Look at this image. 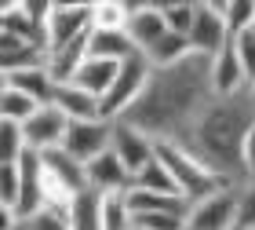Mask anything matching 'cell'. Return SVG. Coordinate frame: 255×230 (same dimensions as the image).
Masks as SVG:
<instances>
[{"mask_svg":"<svg viewBox=\"0 0 255 230\" xmlns=\"http://www.w3.org/2000/svg\"><path fill=\"white\" fill-rule=\"evenodd\" d=\"M215 102L212 88V59L190 55L179 66L149 73L146 91L124 113V124L146 132L153 143H182L193 132V124Z\"/></svg>","mask_w":255,"mask_h":230,"instance_id":"1","label":"cell"},{"mask_svg":"<svg viewBox=\"0 0 255 230\" xmlns=\"http://www.w3.org/2000/svg\"><path fill=\"white\" fill-rule=\"evenodd\" d=\"M252 124H255L252 91H245V95H237V99H215L212 106H208V113L193 124V132L179 146H186L208 172H215L230 187H241V183H245L241 146H245V135H248Z\"/></svg>","mask_w":255,"mask_h":230,"instance_id":"2","label":"cell"},{"mask_svg":"<svg viewBox=\"0 0 255 230\" xmlns=\"http://www.w3.org/2000/svg\"><path fill=\"white\" fill-rule=\"evenodd\" d=\"M157 157L168 165L171 179H175V187H179V198L186 201L190 209L197 201H204V198H212V194L230 187L226 179H219L215 172H208L201 161H197L186 146H179V143H157Z\"/></svg>","mask_w":255,"mask_h":230,"instance_id":"3","label":"cell"},{"mask_svg":"<svg viewBox=\"0 0 255 230\" xmlns=\"http://www.w3.org/2000/svg\"><path fill=\"white\" fill-rule=\"evenodd\" d=\"M230 44H234V37H230V26H226V4L223 0H197V18H193V29H190V51L201 55V59H215Z\"/></svg>","mask_w":255,"mask_h":230,"instance_id":"4","label":"cell"},{"mask_svg":"<svg viewBox=\"0 0 255 230\" xmlns=\"http://www.w3.org/2000/svg\"><path fill=\"white\" fill-rule=\"evenodd\" d=\"M149 73H153V66L146 62V55H135V59L121 62L117 80H113V88L106 91V99H102V117L106 121H121L124 113L138 102V95L146 91Z\"/></svg>","mask_w":255,"mask_h":230,"instance_id":"5","label":"cell"},{"mask_svg":"<svg viewBox=\"0 0 255 230\" xmlns=\"http://www.w3.org/2000/svg\"><path fill=\"white\" fill-rule=\"evenodd\" d=\"M91 29H95V7L91 4H59L55 0V11L48 18V51L91 37Z\"/></svg>","mask_w":255,"mask_h":230,"instance_id":"6","label":"cell"},{"mask_svg":"<svg viewBox=\"0 0 255 230\" xmlns=\"http://www.w3.org/2000/svg\"><path fill=\"white\" fill-rule=\"evenodd\" d=\"M110 146H113V121H73L66 132L62 150L69 157H77L80 165H91Z\"/></svg>","mask_w":255,"mask_h":230,"instance_id":"7","label":"cell"},{"mask_svg":"<svg viewBox=\"0 0 255 230\" xmlns=\"http://www.w3.org/2000/svg\"><path fill=\"white\" fill-rule=\"evenodd\" d=\"M84 172H88V190L99 194V198H124L135 187V176L124 168V161L113 150L99 154L91 165H84Z\"/></svg>","mask_w":255,"mask_h":230,"instance_id":"8","label":"cell"},{"mask_svg":"<svg viewBox=\"0 0 255 230\" xmlns=\"http://www.w3.org/2000/svg\"><path fill=\"white\" fill-rule=\"evenodd\" d=\"M237 227V187H226L197 201L186 216V230H230Z\"/></svg>","mask_w":255,"mask_h":230,"instance_id":"9","label":"cell"},{"mask_svg":"<svg viewBox=\"0 0 255 230\" xmlns=\"http://www.w3.org/2000/svg\"><path fill=\"white\" fill-rule=\"evenodd\" d=\"M22 132H26V143L33 154H48V150H59L66 143V132H69V121L59 106H40L37 117H29L22 124Z\"/></svg>","mask_w":255,"mask_h":230,"instance_id":"10","label":"cell"},{"mask_svg":"<svg viewBox=\"0 0 255 230\" xmlns=\"http://www.w3.org/2000/svg\"><path fill=\"white\" fill-rule=\"evenodd\" d=\"M113 154H117L124 161V168L131 172V176H138L149 161H153L157 154V143L149 139L146 132H138L131 128V124H124V121H113V146H110Z\"/></svg>","mask_w":255,"mask_h":230,"instance_id":"11","label":"cell"},{"mask_svg":"<svg viewBox=\"0 0 255 230\" xmlns=\"http://www.w3.org/2000/svg\"><path fill=\"white\" fill-rule=\"evenodd\" d=\"M131 4V0H128ZM124 33L131 37V44L138 51H149L153 44L168 33V22H164V7L160 4H131V15H128V26Z\"/></svg>","mask_w":255,"mask_h":230,"instance_id":"12","label":"cell"},{"mask_svg":"<svg viewBox=\"0 0 255 230\" xmlns=\"http://www.w3.org/2000/svg\"><path fill=\"white\" fill-rule=\"evenodd\" d=\"M212 88H215V99H237V95H245V91H252L234 44L223 48L212 59Z\"/></svg>","mask_w":255,"mask_h":230,"instance_id":"13","label":"cell"},{"mask_svg":"<svg viewBox=\"0 0 255 230\" xmlns=\"http://www.w3.org/2000/svg\"><path fill=\"white\" fill-rule=\"evenodd\" d=\"M51 106H59L69 124H73V121H106V117H102V99L88 95V91L77 88V84H59Z\"/></svg>","mask_w":255,"mask_h":230,"instance_id":"14","label":"cell"},{"mask_svg":"<svg viewBox=\"0 0 255 230\" xmlns=\"http://www.w3.org/2000/svg\"><path fill=\"white\" fill-rule=\"evenodd\" d=\"M4 88H15V91H22V95L37 99L40 106H51V102H55V91H59V84L51 80V73L44 70V66H29V70L4 73Z\"/></svg>","mask_w":255,"mask_h":230,"instance_id":"15","label":"cell"},{"mask_svg":"<svg viewBox=\"0 0 255 230\" xmlns=\"http://www.w3.org/2000/svg\"><path fill=\"white\" fill-rule=\"evenodd\" d=\"M44 59H48V48H40L33 40H22V37H11V33H0V66H4V73L44 66Z\"/></svg>","mask_w":255,"mask_h":230,"instance_id":"16","label":"cell"},{"mask_svg":"<svg viewBox=\"0 0 255 230\" xmlns=\"http://www.w3.org/2000/svg\"><path fill=\"white\" fill-rule=\"evenodd\" d=\"M88 55L91 59H106V62H128L135 55H142L131 44L124 29H91V40H88Z\"/></svg>","mask_w":255,"mask_h":230,"instance_id":"17","label":"cell"},{"mask_svg":"<svg viewBox=\"0 0 255 230\" xmlns=\"http://www.w3.org/2000/svg\"><path fill=\"white\" fill-rule=\"evenodd\" d=\"M121 73V62H106V59H84V66L77 70L73 77V84L77 88H84L88 95H95V99H106V91L113 88V80H117Z\"/></svg>","mask_w":255,"mask_h":230,"instance_id":"18","label":"cell"},{"mask_svg":"<svg viewBox=\"0 0 255 230\" xmlns=\"http://www.w3.org/2000/svg\"><path fill=\"white\" fill-rule=\"evenodd\" d=\"M190 40L186 37H179V33H164V37H160L153 48L146 51V62L153 66V70H168V66H179L182 59H190Z\"/></svg>","mask_w":255,"mask_h":230,"instance_id":"19","label":"cell"},{"mask_svg":"<svg viewBox=\"0 0 255 230\" xmlns=\"http://www.w3.org/2000/svg\"><path fill=\"white\" fill-rule=\"evenodd\" d=\"M135 190H149V194H171V198H179V187H175V179H171V172L168 165L153 154V161L135 176Z\"/></svg>","mask_w":255,"mask_h":230,"instance_id":"20","label":"cell"},{"mask_svg":"<svg viewBox=\"0 0 255 230\" xmlns=\"http://www.w3.org/2000/svg\"><path fill=\"white\" fill-rule=\"evenodd\" d=\"M37 110H40L37 99L22 95V91H15V88H4V91H0V121L26 124L29 117H37Z\"/></svg>","mask_w":255,"mask_h":230,"instance_id":"21","label":"cell"},{"mask_svg":"<svg viewBox=\"0 0 255 230\" xmlns=\"http://www.w3.org/2000/svg\"><path fill=\"white\" fill-rule=\"evenodd\" d=\"M29 143H26V132L22 124L15 121H0V165H18L26 157Z\"/></svg>","mask_w":255,"mask_h":230,"instance_id":"22","label":"cell"},{"mask_svg":"<svg viewBox=\"0 0 255 230\" xmlns=\"http://www.w3.org/2000/svg\"><path fill=\"white\" fill-rule=\"evenodd\" d=\"M73 230H102V198L99 194H80L73 201Z\"/></svg>","mask_w":255,"mask_h":230,"instance_id":"23","label":"cell"},{"mask_svg":"<svg viewBox=\"0 0 255 230\" xmlns=\"http://www.w3.org/2000/svg\"><path fill=\"white\" fill-rule=\"evenodd\" d=\"M160 7H164L168 29L190 40V29H193V18H197V0H171V4H160Z\"/></svg>","mask_w":255,"mask_h":230,"instance_id":"24","label":"cell"},{"mask_svg":"<svg viewBox=\"0 0 255 230\" xmlns=\"http://www.w3.org/2000/svg\"><path fill=\"white\" fill-rule=\"evenodd\" d=\"M95 29H124L128 15H131V4L124 0H95Z\"/></svg>","mask_w":255,"mask_h":230,"instance_id":"25","label":"cell"},{"mask_svg":"<svg viewBox=\"0 0 255 230\" xmlns=\"http://www.w3.org/2000/svg\"><path fill=\"white\" fill-rule=\"evenodd\" d=\"M73 209V205H69ZM62 209V205H44L37 216H29L26 227L29 230H73V212Z\"/></svg>","mask_w":255,"mask_h":230,"instance_id":"26","label":"cell"},{"mask_svg":"<svg viewBox=\"0 0 255 230\" xmlns=\"http://www.w3.org/2000/svg\"><path fill=\"white\" fill-rule=\"evenodd\" d=\"M226 26H230V37H241L245 29H252L255 26V0H230Z\"/></svg>","mask_w":255,"mask_h":230,"instance_id":"27","label":"cell"},{"mask_svg":"<svg viewBox=\"0 0 255 230\" xmlns=\"http://www.w3.org/2000/svg\"><path fill=\"white\" fill-rule=\"evenodd\" d=\"M18 194H22V168L18 165H0V205L15 212Z\"/></svg>","mask_w":255,"mask_h":230,"instance_id":"28","label":"cell"},{"mask_svg":"<svg viewBox=\"0 0 255 230\" xmlns=\"http://www.w3.org/2000/svg\"><path fill=\"white\" fill-rule=\"evenodd\" d=\"M237 223L245 230H255V179L237 187Z\"/></svg>","mask_w":255,"mask_h":230,"instance_id":"29","label":"cell"},{"mask_svg":"<svg viewBox=\"0 0 255 230\" xmlns=\"http://www.w3.org/2000/svg\"><path fill=\"white\" fill-rule=\"evenodd\" d=\"M234 48H237L241 66H245L248 88H255V29H245L241 37H234Z\"/></svg>","mask_w":255,"mask_h":230,"instance_id":"30","label":"cell"},{"mask_svg":"<svg viewBox=\"0 0 255 230\" xmlns=\"http://www.w3.org/2000/svg\"><path fill=\"white\" fill-rule=\"evenodd\" d=\"M241 168H245V183L255 179V124L245 135V146H241Z\"/></svg>","mask_w":255,"mask_h":230,"instance_id":"31","label":"cell"},{"mask_svg":"<svg viewBox=\"0 0 255 230\" xmlns=\"http://www.w3.org/2000/svg\"><path fill=\"white\" fill-rule=\"evenodd\" d=\"M7 230H29V227H26V220H18L15 227H7Z\"/></svg>","mask_w":255,"mask_h":230,"instance_id":"32","label":"cell"},{"mask_svg":"<svg viewBox=\"0 0 255 230\" xmlns=\"http://www.w3.org/2000/svg\"><path fill=\"white\" fill-rule=\"evenodd\" d=\"M230 230H245V227H241V223H237V227H230Z\"/></svg>","mask_w":255,"mask_h":230,"instance_id":"33","label":"cell"},{"mask_svg":"<svg viewBox=\"0 0 255 230\" xmlns=\"http://www.w3.org/2000/svg\"><path fill=\"white\" fill-rule=\"evenodd\" d=\"M252 102H255V88H252Z\"/></svg>","mask_w":255,"mask_h":230,"instance_id":"34","label":"cell"},{"mask_svg":"<svg viewBox=\"0 0 255 230\" xmlns=\"http://www.w3.org/2000/svg\"><path fill=\"white\" fill-rule=\"evenodd\" d=\"M252 29H255V26H252Z\"/></svg>","mask_w":255,"mask_h":230,"instance_id":"35","label":"cell"}]
</instances>
